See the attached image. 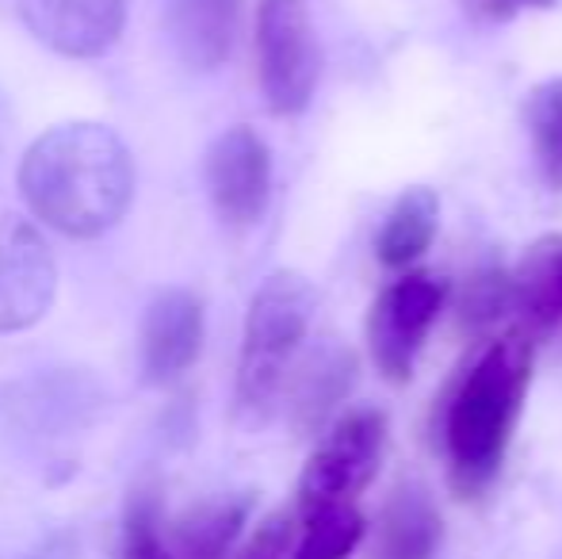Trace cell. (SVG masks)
I'll return each mask as SVG.
<instances>
[{"instance_id": "6da1fadb", "label": "cell", "mask_w": 562, "mask_h": 559, "mask_svg": "<svg viewBox=\"0 0 562 559\" xmlns=\"http://www.w3.org/2000/svg\"><path fill=\"white\" fill-rule=\"evenodd\" d=\"M20 195L50 231L77 242L100 238L131 211V146L104 123H58L23 154Z\"/></svg>"}, {"instance_id": "7a4b0ae2", "label": "cell", "mask_w": 562, "mask_h": 559, "mask_svg": "<svg viewBox=\"0 0 562 559\" xmlns=\"http://www.w3.org/2000/svg\"><path fill=\"white\" fill-rule=\"evenodd\" d=\"M532 360L536 342L517 329L490 342L448 391L440 448L448 460V483L459 499H479L502 471L532 383Z\"/></svg>"}, {"instance_id": "3957f363", "label": "cell", "mask_w": 562, "mask_h": 559, "mask_svg": "<svg viewBox=\"0 0 562 559\" xmlns=\"http://www.w3.org/2000/svg\"><path fill=\"white\" fill-rule=\"evenodd\" d=\"M318 291L303 272L280 269L257 288L245 314L241 360H237V411L265 418L291 380L299 349L311 334Z\"/></svg>"}, {"instance_id": "277c9868", "label": "cell", "mask_w": 562, "mask_h": 559, "mask_svg": "<svg viewBox=\"0 0 562 559\" xmlns=\"http://www.w3.org/2000/svg\"><path fill=\"white\" fill-rule=\"evenodd\" d=\"M322 74L318 38L306 0H260L257 8V81L272 115H303Z\"/></svg>"}, {"instance_id": "5b68a950", "label": "cell", "mask_w": 562, "mask_h": 559, "mask_svg": "<svg viewBox=\"0 0 562 559\" xmlns=\"http://www.w3.org/2000/svg\"><path fill=\"white\" fill-rule=\"evenodd\" d=\"M386 452V414L348 411L322 433L299 479V514H318L329 506H352L356 494L375 479Z\"/></svg>"}, {"instance_id": "8992f818", "label": "cell", "mask_w": 562, "mask_h": 559, "mask_svg": "<svg viewBox=\"0 0 562 559\" xmlns=\"http://www.w3.org/2000/svg\"><path fill=\"white\" fill-rule=\"evenodd\" d=\"M448 283L429 272H406L386 283L368 311V349L379 376L391 383H406L414 376L417 353L445 306Z\"/></svg>"}, {"instance_id": "52a82bcc", "label": "cell", "mask_w": 562, "mask_h": 559, "mask_svg": "<svg viewBox=\"0 0 562 559\" xmlns=\"http://www.w3.org/2000/svg\"><path fill=\"white\" fill-rule=\"evenodd\" d=\"M58 291L50 242L20 211L0 208V334H23L46 318Z\"/></svg>"}, {"instance_id": "ba28073f", "label": "cell", "mask_w": 562, "mask_h": 559, "mask_svg": "<svg viewBox=\"0 0 562 559\" xmlns=\"http://www.w3.org/2000/svg\"><path fill=\"white\" fill-rule=\"evenodd\" d=\"M207 192L218 219L229 226H252L272 200V149L252 127L237 123L207 149Z\"/></svg>"}, {"instance_id": "9c48e42d", "label": "cell", "mask_w": 562, "mask_h": 559, "mask_svg": "<svg viewBox=\"0 0 562 559\" xmlns=\"http://www.w3.org/2000/svg\"><path fill=\"white\" fill-rule=\"evenodd\" d=\"M23 27L61 58H104L123 38L131 0H15Z\"/></svg>"}, {"instance_id": "30bf717a", "label": "cell", "mask_w": 562, "mask_h": 559, "mask_svg": "<svg viewBox=\"0 0 562 559\" xmlns=\"http://www.w3.org/2000/svg\"><path fill=\"white\" fill-rule=\"evenodd\" d=\"M207 337L203 299L188 288H165L154 295L142 318L138 368L149 388H169L200 360Z\"/></svg>"}, {"instance_id": "8fae6325", "label": "cell", "mask_w": 562, "mask_h": 559, "mask_svg": "<svg viewBox=\"0 0 562 559\" xmlns=\"http://www.w3.org/2000/svg\"><path fill=\"white\" fill-rule=\"evenodd\" d=\"M241 0H165V27L172 51L188 69L211 74L229 58Z\"/></svg>"}, {"instance_id": "7c38bea8", "label": "cell", "mask_w": 562, "mask_h": 559, "mask_svg": "<svg viewBox=\"0 0 562 559\" xmlns=\"http://www.w3.org/2000/svg\"><path fill=\"white\" fill-rule=\"evenodd\" d=\"M356 372H360V365H356V353L348 345L322 342L291 380V425L299 433H318L348 399V391L356 388Z\"/></svg>"}, {"instance_id": "4fadbf2b", "label": "cell", "mask_w": 562, "mask_h": 559, "mask_svg": "<svg viewBox=\"0 0 562 559\" xmlns=\"http://www.w3.org/2000/svg\"><path fill=\"white\" fill-rule=\"evenodd\" d=\"M513 311L532 342L562 326V234H543L525 249L513 272Z\"/></svg>"}, {"instance_id": "5bb4252c", "label": "cell", "mask_w": 562, "mask_h": 559, "mask_svg": "<svg viewBox=\"0 0 562 559\" xmlns=\"http://www.w3.org/2000/svg\"><path fill=\"white\" fill-rule=\"evenodd\" d=\"M445 545V522L422 483H398L383 502L371 559H432Z\"/></svg>"}, {"instance_id": "9a60e30c", "label": "cell", "mask_w": 562, "mask_h": 559, "mask_svg": "<svg viewBox=\"0 0 562 559\" xmlns=\"http://www.w3.org/2000/svg\"><path fill=\"white\" fill-rule=\"evenodd\" d=\"M252 514V494H218L169 522L172 559H229Z\"/></svg>"}, {"instance_id": "2e32d148", "label": "cell", "mask_w": 562, "mask_h": 559, "mask_svg": "<svg viewBox=\"0 0 562 559\" xmlns=\"http://www.w3.org/2000/svg\"><path fill=\"white\" fill-rule=\"evenodd\" d=\"M437 219H440V200L432 188L417 185L406 188L398 195V203L386 215L383 231H379L375 254L386 269H406L414 265L425 249L432 246V234H437Z\"/></svg>"}, {"instance_id": "e0dca14e", "label": "cell", "mask_w": 562, "mask_h": 559, "mask_svg": "<svg viewBox=\"0 0 562 559\" xmlns=\"http://www.w3.org/2000/svg\"><path fill=\"white\" fill-rule=\"evenodd\" d=\"M115 559H172L169 522H165V491L157 483V476H142L126 494Z\"/></svg>"}, {"instance_id": "ac0fdd59", "label": "cell", "mask_w": 562, "mask_h": 559, "mask_svg": "<svg viewBox=\"0 0 562 559\" xmlns=\"http://www.w3.org/2000/svg\"><path fill=\"white\" fill-rule=\"evenodd\" d=\"M525 120L543 185L562 192V77L536 85L532 97H528Z\"/></svg>"}, {"instance_id": "d6986e66", "label": "cell", "mask_w": 562, "mask_h": 559, "mask_svg": "<svg viewBox=\"0 0 562 559\" xmlns=\"http://www.w3.org/2000/svg\"><path fill=\"white\" fill-rule=\"evenodd\" d=\"M363 514L352 506H329L303 517V537L295 540L291 559H348L363 540Z\"/></svg>"}, {"instance_id": "ffe728a7", "label": "cell", "mask_w": 562, "mask_h": 559, "mask_svg": "<svg viewBox=\"0 0 562 559\" xmlns=\"http://www.w3.org/2000/svg\"><path fill=\"white\" fill-rule=\"evenodd\" d=\"M513 311V277L494 269H482L467 280V291L459 299V322H463L471 334H486L490 326L502 322V314Z\"/></svg>"}, {"instance_id": "44dd1931", "label": "cell", "mask_w": 562, "mask_h": 559, "mask_svg": "<svg viewBox=\"0 0 562 559\" xmlns=\"http://www.w3.org/2000/svg\"><path fill=\"white\" fill-rule=\"evenodd\" d=\"M291 552H295V517L280 510L268 514L229 559H291Z\"/></svg>"}, {"instance_id": "7402d4cb", "label": "cell", "mask_w": 562, "mask_h": 559, "mask_svg": "<svg viewBox=\"0 0 562 559\" xmlns=\"http://www.w3.org/2000/svg\"><path fill=\"white\" fill-rule=\"evenodd\" d=\"M555 0H467V8H471L474 15H482V20H513L517 12H525V8H551Z\"/></svg>"}, {"instance_id": "603a6c76", "label": "cell", "mask_w": 562, "mask_h": 559, "mask_svg": "<svg viewBox=\"0 0 562 559\" xmlns=\"http://www.w3.org/2000/svg\"><path fill=\"white\" fill-rule=\"evenodd\" d=\"M8 138V104H4V92H0V149H4Z\"/></svg>"}]
</instances>
